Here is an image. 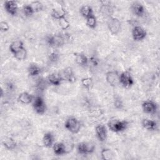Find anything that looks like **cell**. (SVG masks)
Masks as SVG:
<instances>
[{"mask_svg":"<svg viewBox=\"0 0 160 160\" xmlns=\"http://www.w3.org/2000/svg\"><path fill=\"white\" fill-rule=\"evenodd\" d=\"M79 12L81 15L85 19H87L89 16L93 15V10L90 6L84 5L79 9Z\"/></svg>","mask_w":160,"mask_h":160,"instance_id":"obj_24","label":"cell"},{"mask_svg":"<svg viewBox=\"0 0 160 160\" xmlns=\"http://www.w3.org/2000/svg\"><path fill=\"white\" fill-rule=\"evenodd\" d=\"M6 86H7V88H8V90H12V89H14V84L12 82H11V81H9V82H8L7 83H6Z\"/></svg>","mask_w":160,"mask_h":160,"instance_id":"obj_37","label":"cell"},{"mask_svg":"<svg viewBox=\"0 0 160 160\" xmlns=\"http://www.w3.org/2000/svg\"><path fill=\"white\" fill-rule=\"evenodd\" d=\"M64 127L70 132L76 134L80 131L81 123L77 118L70 117L66 119L64 123Z\"/></svg>","mask_w":160,"mask_h":160,"instance_id":"obj_2","label":"cell"},{"mask_svg":"<svg viewBox=\"0 0 160 160\" xmlns=\"http://www.w3.org/2000/svg\"><path fill=\"white\" fill-rule=\"evenodd\" d=\"M22 12L25 16L26 17H30L34 13V11L31 6V4H25L22 7Z\"/></svg>","mask_w":160,"mask_h":160,"instance_id":"obj_32","label":"cell"},{"mask_svg":"<svg viewBox=\"0 0 160 160\" xmlns=\"http://www.w3.org/2000/svg\"><path fill=\"white\" fill-rule=\"evenodd\" d=\"M131 10L132 12L137 17H143L145 14V8L139 1H134L131 6Z\"/></svg>","mask_w":160,"mask_h":160,"instance_id":"obj_12","label":"cell"},{"mask_svg":"<svg viewBox=\"0 0 160 160\" xmlns=\"http://www.w3.org/2000/svg\"><path fill=\"white\" fill-rule=\"evenodd\" d=\"M28 74L31 77H34L39 75L41 72V69L36 64H31L28 68Z\"/></svg>","mask_w":160,"mask_h":160,"instance_id":"obj_25","label":"cell"},{"mask_svg":"<svg viewBox=\"0 0 160 160\" xmlns=\"http://www.w3.org/2000/svg\"><path fill=\"white\" fill-rule=\"evenodd\" d=\"M34 97L28 92H22L20 93L18 97V101L24 104H28L32 102Z\"/></svg>","mask_w":160,"mask_h":160,"instance_id":"obj_19","label":"cell"},{"mask_svg":"<svg viewBox=\"0 0 160 160\" xmlns=\"http://www.w3.org/2000/svg\"><path fill=\"white\" fill-rule=\"evenodd\" d=\"M47 81L50 84L58 86L61 84L63 80L59 73L53 72V73L49 74L48 76Z\"/></svg>","mask_w":160,"mask_h":160,"instance_id":"obj_17","label":"cell"},{"mask_svg":"<svg viewBox=\"0 0 160 160\" xmlns=\"http://www.w3.org/2000/svg\"><path fill=\"white\" fill-rule=\"evenodd\" d=\"M143 128L149 131H154L157 130L158 128V123L156 121L150 119H144L141 122Z\"/></svg>","mask_w":160,"mask_h":160,"instance_id":"obj_15","label":"cell"},{"mask_svg":"<svg viewBox=\"0 0 160 160\" xmlns=\"http://www.w3.org/2000/svg\"><path fill=\"white\" fill-rule=\"evenodd\" d=\"M13 55H14V57L15 58V59H16L17 60L22 61L26 58L27 51H26V48L24 47L23 48H22L19 51H18V52L14 53Z\"/></svg>","mask_w":160,"mask_h":160,"instance_id":"obj_28","label":"cell"},{"mask_svg":"<svg viewBox=\"0 0 160 160\" xmlns=\"http://www.w3.org/2000/svg\"><path fill=\"white\" fill-rule=\"evenodd\" d=\"M108 129L113 132H121L125 131L128 126V122L125 120L111 119L107 124Z\"/></svg>","mask_w":160,"mask_h":160,"instance_id":"obj_1","label":"cell"},{"mask_svg":"<svg viewBox=\"0 0 160 160\" xmlns=\"http://www.w3.org/2000/svg\"><path fill=\"white\" fill-rule=\"evenodd\" d=\"M46 42L49 46L52 48H58L65 44L60 33L48 35L46 38Z\"/></svg>","mask_w":160,"mask_h":160,"instance_id":"obj_5","label":"cell"},{"mask_svg":"<svg viewBox=\"0 0 160 160\" xmlns=\"http://www.w3.org/2000/svg\"><path fill=\"white\" fill-rule=\"evenodd\" d=\"M2 146L8 150H13L16 148L17 143L11 137H5L2 140Z\"/></svg>","mask_w":160,"mask_h":160,"instance_id":"obj_20","label":"cell"},{"mask_svg":"<svg viewBox=\"0 0 160 160\" xmlns=\"http://www.w3.org/2000/svg\"><path fill=\"white\" fill-rule=\"evenodd\" d=\"M86 24L91 29H94L97 26V19L93 14L86 19Z\"/></svg>","mask_w":160,"mask_h":160,"instance_id":"obj_29","label":"cell"},{"mask_svg":"<svg viewBox=\"0 0 160 160\" xmlns=\"http://www.w3.org/2000/svg\"><path fill=\"white\" fill-rule=\"evenodd\" d=\"M107 26L109 32L113 35L118 34L121 29V23L119 19L112 16L109 18L107 22Z\"/></svg>","mask_w":160,"mask_h":160,"instance_id":"obj_6","label":"cell"},{"mask_svg":"<svg viewBox=\"0 0 160 160\" xmlns=\"http://www.w3.org/2000/svg\"><path fill=\"white\" fill-rule=\"evenodd\" d=\"M4 9L11 16H15L17 14L18 6L15 1H6L4 3Z\"/></svg>","mask_w":160,"mask_h":160,"instance_id":"obj_14","label":"cell"},{"mask_svg":"<svg viewBox=\"0 0 160 160\" xmlns=\"http://www.w3.org/2000/svg\"><path fill=\"white\" fill-rule=\"evenodd\" d=\"M119 82L123 88L126 89L131 88L134 83V79L131 72L128 71H125L119 74Z\"/></svg>","mask_w":160,"mask_h":160,"instance_id":"obj_4","label":"cell"},{"mask_svg":"<svg viewBox=\"0 0 160 160\" xmlns=\"http://www.w3.org/2000/svg\"><path fill=\"white\" fill-rule=\"evenodd\" d=\"M81 82L82 86L87 89H90L91 86H92L93 83V80L92 78L91 77H86V78H83L81 80Z\"/></svg>","mask_w":160,"mask_h":160,"instance_id":"obj_30","label":"cell"},{"mask_svg":"<svg viewBox=\"0 0 160 160\" xmlns=\"http://www.w3.org/2000/svg\"><path fill=\"white\" fill-rule=\"evenodd\" d=\"M51 16L54 19L59 20L60 18L66 16V12L62 8L61 9H52Z\"/></svg>","mask_w":160,"mask_h":160,"instance_id":"obj_26","label":"cell"},{"mask_svg":"<svg viewBox=\"0 0 160 160\" xmlns=\"http://www.w3.org/2000/svg\"><path fill=\"white\" fill-rule=\"evenodd\" d=\"M147 32L146 30L139 26H134L132 29V37L136 41H140L145 39Z\"/></svg>","mask_w":160,"mask_h":160,"instance_id":"obj_11","label":"cell"},{"mask_svg":"<svg viewBox=\"0 0 160 160\" xmlns=\"http://www.w3.org/2000/svg\"><path fill=\"white\" fill-rule=\"evenodd\" d=\"M101 11L104 14H106L109 17L111 16L112 12V8L111 4V2L108 1H101Z\"/></svg>","mask_w":160,"mask_h":160,"instance_id":"obj_22","label":"cell"},{"mask_svg":"<svg viewBox=\"0 0 160 160\" xmlns=\"http://www.w3.org/2000/svg\"><path fill=\"white\" fill-rule=\"evenodd\" d=\"M54 135L51 132H48L44 134L42 137V143L44 147L48 148L52 147L54 144Z\"/></svg>","mask_w":160,"mask_h":160,"instance_id":"obj_21","label":"cell"},{"mask_svg":"<svg viewBox=\"0 0 160 160\" xmlns=\"http://www.w3.org/2000/svg\"><path fill=\"white\" fill-rule=\"evenodd\" d=\"M76 62L81 67H86L88 64L89 59L87 56L83 53L76 52L74 54Z\"/></svg>","mask_w":160,"mask_h":160,"instance_id":"obj_18","label":"cell"},{"mask_svg":"<svg viewBox=\"0 0 160 160\" xmlns=\"http://www.w3.org/2000/svg\"><path fill=\"white\" fill-rule=\"evenodd\" d=\"M96 149V145L92 142H81L77 145V151L79 154L86 155L92 153Z\"/></svg>","mask_w":160,"mask_h":160,"instance_id":"obj_3","label":"cell"},{"mask_svg":"<svg viewBox=\"0 0 160 160\" xmlns=\"http://www.w3.org/2000/svg\"><path fill=\"white\" fill-rule=\"evenodd\" d=\"M53 152L56 156H62L67 153L66 146L64 142H58L54 143L52 146Z\"/></svg>","mask_w":160,"mask_h":160,"instance_id":"obj_16","label":"cell"},{"mask_svg":"<svg viewBox=\"0 0 160 160\" xmlns=\"http://www.w3.org/2000/svg\"><path fill=\"white\" fill-rule=\"evenodd\" d=\"M0 29H1V31L6 32L9 29V26L7 22L1 21L0 22Z\"/></svg>","mask_w":160,"mask_h":160,"instance_id":"obj_36","label":"cell"},{"mask_svg":"<svg viewBox=\"0 0 160 160\" xmlns=\"http://www.w3.org/2000/svg\"><path fill=\"white\" fill-rule=\"evenodd\" d=\"M114 106L116 109H121L122 108V106H123L122 101L120 99L119 97L115 98V99L114 100Z\"/></svg>","mask_w":160,"mask_h":160,"instance_id":"obj_35","label":"cell"},{"mask_svg":"<svg viewBox=\"0 0 160 160\" xmlns=\"http://www.w3.org/2000/svg\"><path fill=\"white\" fill-rule=\"evenodd\" d=\"M59 59V54L56 51H51L48 55V59L52 63H56Z\"/></svg>","mask_w":160,"mask_h":160,"instance_id":"obj_34","label":"cell"},{"mask_svg":"<svg viewBox=\"0 0 160 160\" xmlns=\"http://www.w3.org/2000/svg\"><path fill=\"white\" fill-rule=\"evenodd\" d=\"M32 107L34 111L39 114L42 115L44 114L46 110V105L43 98L41 96L34 97L32 101Z\"/></svg>","mask_w":160,"mask_h":160,"instance_id":"obj_7","label":"cell"},{"mask_svg":"<svg viewBox=\"0 0 160 160\" xmlns=\"http://www.w3.org/2000/svg\"><path fill=\"white\" fill-rule=\"evenodd\" d=\"M24 48L23 42L21 40H16L12 42L9 45V51L13 54Z\"/></svg>","mask_w":160,"mask_h":160,"instance_id":"obj_23","label":"cell"},{"mask_svg":"<svg viewBox=\"0 0 160 160\" xmlns=\"http://www.w3.org/2000/svg\"><path fill=\"white\" fill-rule=\"evenodd\" d=\"M106 82L112 87H116L118 84L119 74L117 71H109L106 73Z\"/></svg>","mask_w":160,"mask_h":160,"instance_id":"obj_9","label":"cell"},{"mask_svg":"<svg viewBox=\"0 0 160 160\" xmlns=\"http://www.w3.org/2000/svg\"><path fill=\"white\" fill-rule=\"evenodd\" d=\"M141 107L143 112L149 114H154L158 111L157 104L152 100L144 101L142 103Z\"/></svg>","mask_w":160,"mask_h":160,"instance_id":"obj_8","label":"cell"},{"mask_svg":"<svg viewBox=\"0 0 160 160\" xmlns=\"http://www.w3.org/2000/svg\"><path fill=\"white\" fill-rule=\"evenodd\" d=\"M30 4H31L34 12H39L41 11H42L43 9V4L40 1H33Z\"/></svg>","mask_w":160,"mask_h":160,"instance_id":"obj_33","label":"cell"},{"mask_svg":"<svg viewBox=\"0 0 160 160\" xmlns=\"http://www.w3.org/2000/svg\"><path fill=\"white\" fill-rule=\"evenodd\" d=\"M58 23H59V27L62 29V30H66L67 29H68L70 26V22L68 20V19L66 18V16H64L61 18H60L58 20Z\"/></svg>","mask_w":160,"mask_h":160,"instance_id":"obj_31","label":"cell"},{"mask_svg":"<svg viewBox=\"0 0 160 160\" xmlns=\"http://www.w3.org/2000/svg\"><path fill=\"white\" fill-rule=\"evenodd\" d=\"M59 74L63 81H66L69 82H73L76 81V77L73 69L71 67H68L64 69Z\"/></svg>","mask_w":160,"mask_h":160,"instance_id":"obj_13","label":"cell"},{"mask_svg":"<svg viewBox=\"0 0 160 160\" xmlns=\"http://www.w3.org/2000/svg\"><path fill=\"white\" fill-rule=\"evenodd\" d=\"M95 133L100 142H105L106 141L108 138V130L104 124H98L95 128Z\"/></svg>","mask_w":160,"mask_h":160,"instance_id":"obj_10","label":"cell"},{"mask_svg":"<svg viewBox=\"0 0 160 160\" xmlns=\"http://www.w3.org/2000/svg\"><path fill=\"white\" fill-rule=\"evenodd\" d=\"M101 156L103 160H111L113 159L114 154L111 149L109 148H103L101 151Z\"/></svg>","mask_w":160,"mask_h":160,"instance_id":"obj_27","label":"cell"}]
</instances>
